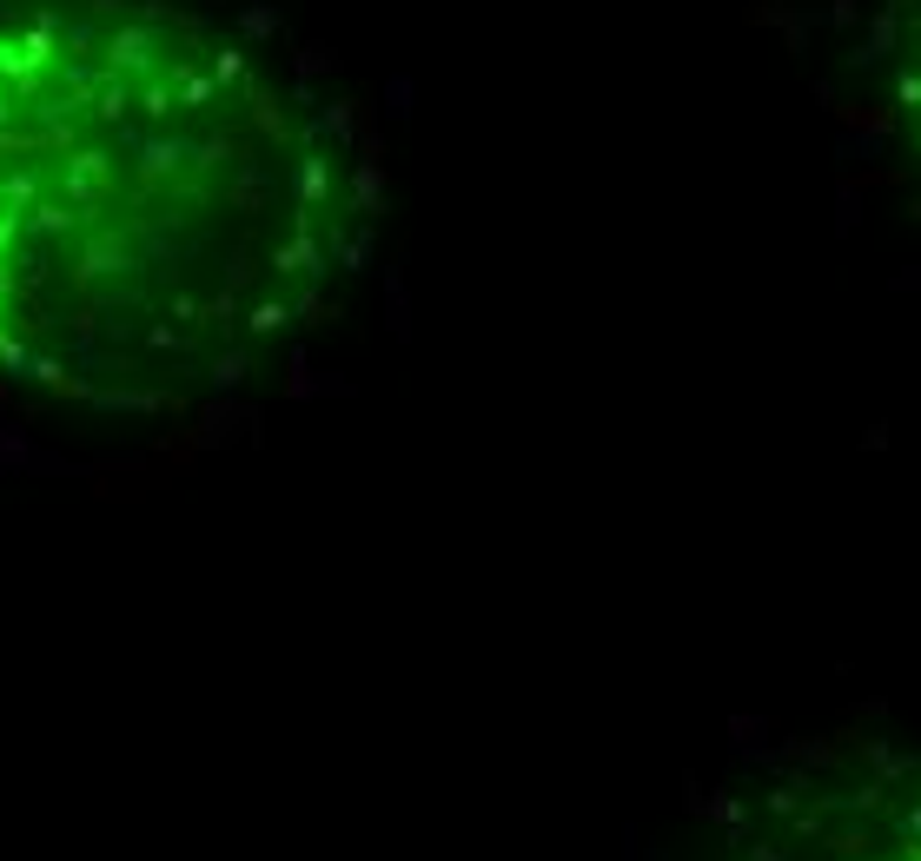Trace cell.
<instances>
[{"instance_id":"cell-1","label":"cell","mask_w":921,"mask_h":861,"mask_svg":"<svg viewBox=\"0 0 921 861\" xmlns=\"http://www.w3.org/2000/svg\"><path fill=\"white\" fill-rule=\"evenodd\" d=\"M346 159L253 47L140 0H0V385L153 411L318 305Z\"/></svg>"},{"instance_id":"cell-2","label":"cell","mask_w":921,"mask_h":861,"mask_svg":"<svg viewBox=\"0 0 921 861\" xmlns=\"http://www.w3.org/2000/svg\"><path fill=\"white\" fill-rule=\"evenodd\" d=\"M895 94H901V120L921 146V0L908 8V34H901V73H895Z\"/></svg>"}]
</instances>
